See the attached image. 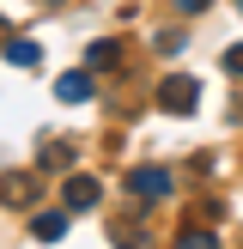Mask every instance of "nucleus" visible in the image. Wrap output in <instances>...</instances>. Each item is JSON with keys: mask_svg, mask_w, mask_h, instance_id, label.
Returning <instances> with one entry per match:
<instances>
[{"mask_svg": "<svg viewBox=\"0 0 243 249\" xmlns=\"http://www.w3.org/2000/svg\"><path fill=\"white\" fill-rule=\"evenodd\" d=\"M194 97H201V85H194L189 73H176V79L158 85V104H164L170 116H194Z\"/></svg>", "mask_w": 243, "mask_h": 249, "instance_id": "obj_1", "label": "nucleus"}, {"mask_svg": "<svg viewBox=\"0 0 243 249\" xmlns=\"http://www.w3.org/2000/svg\"><path fill=\"white\" fill-rule=\"evenodd\" d=\"M128 195H140V201H170V170H128Z\"/></svg>", "mask_w": 243, "mask_h": 249, "instance_id": "obj_2", "label": "nucleus"}, {"mask_svg": "<svg viewBox=\"0 0 243 249\" xmlns=\"http://www.w3.org/2000/svg\"><path fill=\"white\" fill-rule=\"evenodd\" d=\"M61 207H67V213L97 207V177H67V182H61Z\"/></svg>", "mask_w": 243, "mask_h": 249, "instance_id": "obj_3", "label": "nucleus"}, {"mask_svg": "<svg viewBox=\"0 0 243 249\" xmlns=\"http://www.w3.org/2000/svg\"><path fill=\"white\" fill-rule=\"evenodd\" d=\"M55 97H61V104H85V97H91V73H61Z\"/></svg>", "mask_w": 243, "mask_h": 249, "instance_id": "obj_4", "label": "nucleus"}, {"mask_svg": "<svg viewBox=\"0 0 243 249\" xmlns=\"http://www.w3.org/2000/svg\"><path fill=\"white\" fill-rule=\"evenodd\" d=\"M31 231H36L43 243H55L61 231H67V207H61V213H36V219H31Z\"/></svg>", "mask_w": 243, "mask_h": 249, "instance_id": "obj_5", "label": "nucleus"}, {"mask_svg": "<svg viewBox=\"0 0 243 249\" xmlns=\"http://www.w3.org/2000/svg\"><path fill=\"white\" fill-rule=\"evenodd\" d=\"M6 61H12V67H36V61H43V49H36L31 36H18V43H6Z\"/></svg>", "mask_w": 243, "mask_h": 249, "instance_id": "obj_6", "label": "nucleus"}, {"mask_svg": "<svg viewBox=\"0 0 243 249\" xmlns=\"http://www.w3.org/2000/svg\"><path fill=\"white\" fill-rule=\"evenodd\" d=\"M116 61H122L116 43H91V67H116Z\"/></svg>", "mask_w": 243, "mask_h": 249, "instance_id": "obj_7", "label": "nucleus"}, {"mask_svg": "<svg viewBox=\"0 0 243 249\" xmlns=\"http://www.w3.org/2000/svg\"><path fill=\"white\" fill-rule=\"evenodd\" d=\"M176 249H219V243H213V231H182Z\"/></svg>", "mask_w": 243, "mask_h": 249, "instance_id": "obj_8", "label": "nucleus"}, {"mask_svg": "<svg viewBox=\"0 0 243 249\" xmlns=\"http://www.w3.org/2000/svg\"><path fill=\"white\" fill-rule=\"evenodd\" d=\"M67 158H73V152H67V146H61V140H55V146H49V152H43V164H49V170H61V164H67Z\"/></svg>", "mask_w": 243, "mask_h": 249, "instance_id": "obj_9", "label": "nucleus"}, {"mask_svg": "<svg viewBox=\"0 0 243 249\" xmlns=\"http://www.w3.org/2000/svg\"><path fill=\"white\" fill-rule=\"evenodd\" d=\"M225 73H237V79H243V43H237V49H225Z\"/></svg>", "mask_w": 243, "mask_h": 249, "instance_id": "obj_10", "label": "nucleus"}, {"mask_svg": "<svg viewBox=\"0 0 243 249\" xmlns=\"http://www.w3.org/2000/svg\"><path fill=\"white\" fill-rule=\"evenodd\" d=\"M176 6H182V12H207V0H176Z\"/></svg>", "mask_w": 243, "mask_h": 249, "instance_id": "obj_11", "label": "nucleus"}, {"mask_svg": "<svg viewBox=\"0 0 243 249\" xmlns=\"http://www.w3.org/2000/svg\"><path fill=\"white\" fill-rule=\"evenodd\" d=\"M237 12H243V0H237Z\"/></svg>", "mask_w": 243, "mask_h": 249, "instance_id": "obj_12", "label": "nucleus"}]
</instances>
